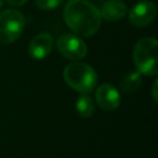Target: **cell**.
I'll return each mask as SVG.
<instances>
[{
	"instance_id": "obj_13",
	"label": "cell",
	"mask_w": 158,
	"mask_h": 158,
	"mask_svg": "<svg viewBox=\"0 0 158 158\" xmlns=\"http://www.w3.org/2000/svg\"><path fill=\"white\" fill-rule=\"evenodd\" d=\"M28 0H7V2L10 6H13V7H21V6H24Z\"/></svg>"
},
{
	"instance_id": "obj_5",
	"label": "cell",
	"mask_w": 158,
	"mask_h": 158,
	"mask_svg": "<svg viewBox=\"0 0 158 158\" xmlns=\"http://www.w3.org/2000/svg\"><path fill=\"white\" fill-rule=\"evenodd\" d=\"M56 47L60 53L70 61H79L84 59L88 53L86 42L78 36L72 34H64L57 39Z\"/></svg>"
},
{
	"instance_id": "obj_10",
	"label": "cell",
	"mask_w": 158,
	"mask_h": 158,
	"mask_svg": "<svg viewBox=\"0 0 158 158\" xmlns=\"http://www.w3.org/2000/svg\"><path fill=\"white\" fill-rule=\"evenodd\" d=\"M142 84V75L135 70V72H130L123 77L120 82V90L123 93H133L140 88Z\"/></svg>"
},
{
	"instance_id": "obj_3",
	"label": "cell",
	"mask_w": 158,
	"mask_h": 158,
	"mask_svg": "<svg viewBox=\"0 0 158 158\" xmlns=\"http://www.w3.org/2000/svg\"><path fill=\"white\" fill-rule=\"evenodd\" d=\"M158 42L154 38H143L133 49V62L136 70L145 76L158 74Z\"/></svg>"
},
{
	"instance_id": "obj_12",
	"label": "cell",
	"mask_w": 158,
	"mask_h": 158,
	"mask_svg": "<svg viewBox=\"0 0 158 158\" xmlns=\"http://www.w3.org/2000/svg\"><path fill=\"white\" fill-rule=\"evenodd\" d=\"M63 0H36V5L39 9L50 11L60 7Z\"/></svg>"
},
{
	"instance_id": "obj_8",
	"label": "cell",
	"mask_w": 158,
	"mask_h": 158,
	"mask_svg": "<svg viewBox=\"0 0 158 158\" xmlns=\"http://www.w3.org/2000/svg\"><path fill=\"white\" fill-rule=\"evenodd\" d=\"M52 47V36L48 33H41L31 39L28 46V54L34 60H44L50 54Z\"/></svg>"
},
{
	"instance_id": "obj_7",
	"label": "cell",
	"mask_w": 158,
	"mask_h": 158,
	"mask_svg": "<svg viewBox=\"0 0 158 158\" xmlns=\"http://www.w3.org/2000/svg\"><path fill=\"white\" fill-rule=\"evenodd\" d=\"M95 100L98 105L104 110H117L121 102L120 93L114 86L110 84H103L98 87Z\"/></svg>"
},
{
	"instance_id": "obj_4",
	"label": "cell",
	"mask_w": 158,
	"mask_h": 158,
	"mask_svg": "<svg viewBox=\"0 0 158 158\" xmlns=\"http://www.w3.org/2000/svg\"><path fill=\"white\" fill-rule=\"evenodd\" d=\"M25 28V18L20 11L5 10L0 13V44H10L16 41Z\"/></svg>"
},
{
	"instance_id": "obj_9",
	"label": "cell",
	"mask_w": 158,
	"mask_h": 158,
	"mask_svg": "<svg viewBox=\"0 0 158 158\" xmlns=\"http://www.w3.org/2000/svg\"><path fill=\"white\" fill-rule=\"evenodd\" d=\"M100 13L102 20L107 22H117L126 16L127 6L121 0H108L102 6Z\"/></svg>"
},
{
	"instance_id": "obj_15",
	"label": "cell",
	"mask_w": 158,
	"mask_h": 158,
	"mask_svg": "<svg viewBox=\"0 0 158 158\" xmlns=\"http://www.w3.org/2000/svg\"><path fill=\"white\" fill-rule=\"evenodd\" d=\"M2 6H3V0H0V9L2 8Z\"/></svg>"
},
{
	"instance_id": "obj_2",
	"label": "cell",
	"mask_w": 158,
	"mask_h": 158,
	"mask_svg": "<svg viewBox=\"0 0 158 158\" xmlns=\"http://www.w3.org/2000/svg\"><path fill=\"white\" fill-rule=\"evenodd\" d=\"M66 84L81 94H90L95 90L98 84V74L95 69L87 63L68 64L63 73Z\"/></svg>"
},
{
	"instance_id": "obj_11",
	"label": "cell",
	"mask_w": 158,
	"mask_h": 158,
	"mask_svg": "<svg viewBox=\"0 0 158 158\" xmlns=\"http://www.w3.org/2000/svg\"><path fill=\"white\" fill-rule=\"evenodd\" d=\"M76 110L79 116L84 117V118L91 117L95 110V103L93 99L88 94L80 95L76 102Z\"/></svg>"
},
{
	"instance_id": "obj_14",
	"label": "cell",
	"mask_w": 158,
	"mask_h": 158,
	"mask_svg": "<svg viewBox=\"0 0 158 158\" xmlns=\"http://www.w3.org/2000/svg\"><path fill=\"white\" fill-rule=\"evenodd\" d=\"M157 81L158 80H155L153 85V98L155 102H157Z\"/></svg>"
},
{
	"instance_id": "obj_6",
	"label": "cell",
	"mask_w": 158,
	"mask_h": 158,
	"mask_svg": "<svg viewBox=\"0 0 158 158\" xmlns=\"http://www.w3.org/2000/svg\"><path fill=\"white\" fill-rule=\"evenodd\" d=\"M157 9L152 1H141L136 3L129 13V21L135 27H145L155 19Z\"/></svg>"
},
{
	"instance_id": "obj_1",
	"label": "cell",
	"mask_w": 158,
	"mask_h": 158,
	"mask_svg": "<svg viewBox=\"0 0 158 158\" xmlns=\"http://www.w3.org/2000/svg\"><path fill=\"white\" fill-rule=\"evenodd\" d=\"M63 16L67 26L81 37L97 34L102 22L100 9L87 0H69L64 8Z\"/></svg>"
}]
</instances>
